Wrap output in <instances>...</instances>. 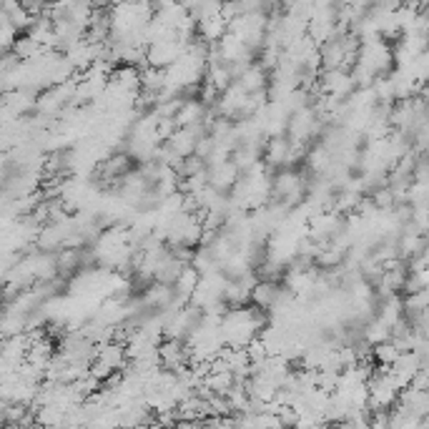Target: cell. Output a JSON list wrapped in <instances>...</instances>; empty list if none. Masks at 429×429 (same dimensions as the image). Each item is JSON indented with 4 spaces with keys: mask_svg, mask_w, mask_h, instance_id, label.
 Masks as SVG:
<instances>
[{
    "mask_svg": "<svg viewBox=\"0 0 429 429\" xmlns=\"http://www.w3.org/2000/svg\"><path fill=\"white\" fill-rule=\"evenodd\" d=\"M234 86L246 96L266 91V68L259 66V63H251V66H248L246 71L234 81Z\"/></svg>",
    "mask_w": 429,
    "mask_h": 429,
    "instance_id": "9c48e42d",
    "label": "cell"
},
{
    "mask_svg": "<svg viewBox=\"0 0 429 429\" xmlns=\"http://www.w3.org/2000/svg\"><path fill=\"white\" fill-rule=\"evenodd\" d=\"M271 193L279 198V204L284 206V209L292 211V206H297L299 201L307 196V183H304V178L299 176L297 171L284 168L279 171L274 176V181H271Z\"/></svg>",
    "mask_w": 429,
    "mask_h": 429,
    "instance_id": "277c9868",
    "label": "cell"
},
{
    "mask_svg": "<svg viewBox=\"0 0 429 429\" xmlns=\"http://www.w3.org/2000/svg\"><path fill=\"white\" fill-rule=\"evenodd\" d=\"M402 319H404L402 302H399L396 297H387V302L382 304V309H379V316H377V321H379L382 326H387V329L391 331Z\"/></svg>",
    "mask_w": 429,
    "mask_h": 429,
    "instance_id": "7c38bea8",
    "label": "cell"
},
{
    "mask_svg": "<svg viewBox=\"0 0 429 429\" xmlns=\"http://www.w3.org/2000/svg\"><path fill=\"white\" fill-rule=\"evenodd\" d=\"M289 154H292V141L286 136H276L266 143L264 166H289Z\"/></svg>",
    "mask_w": 429,
    "mask_h": 429,
    "instance_id": "8fae6325",
    "label": "cell"
},
{
    "mask_svg": "<svg viewBox=\"0 0 429 429\" xmlns=\"http://www.w3.org/2000/svg\"><path fill=\"white\" fill-rule=\"evenodd\" d=\"M0 93H3V83H0Z\"/></svg>",
    "mask_w": 429,
    "mask_h": 429,
    "instance_id": "ac0fdd59",
    "label": "cell"
},
{
    "mask_svg": "<svg viewBox=\"0 0 429 429\" xmlns=\"http://www.w3.org/2000/svg\"><path fill=\"white\" fill-rule=\"evenodd\" d=\"M266 28H269V21H266V13H246V16H239L229 23V30L236 40H241L248 50L253 53V48H259L261 40L266 38Z\"/></svg>",
    "mask_w": 429,
    "mask_h": 429,
    "instance_id": "7a4b0ae2",
    "label": "cell"
},
{
    "mask_svg": "<svg viewBox=\"0 0 429 429\" xmlns=\"http://www.w3.org/2000/svg\"><path fill=\"white\" fill-rule=\"evenodd\" d=\"M131 429H151L149 424H138V427H131Z\"/></svg>",
    "mask_w": 429,
    "mask_h": 429,
    "instance_id": "e0dca14e",
    "label": "cell"
},
{
    "mask_svg": "<svg viewBox=\"0 0 429 429\" xmlns=\"http://www.w3.org/2000/svg\"><path fill=\"white\" fill-rule=\"evenodd\" d=\"M173 429H198V422H186V419H178L173 424Z\"/></svg>",
    "mask_w": 429,
    "mask_h": 429,
    "instance_id": "2e32d148",
    "label": "cell"
},
{
    "mask_svg": "<svg viewBox=\"0 0 429 429\" xmlns=\"http://www.w3.org/2000/svg\"><path fill=\"white\" fill-rule=\"evenodd\" d=\"M198 279H201V276L196 274V269H191V266L186 264L181 274H178V279L173 281V286H171V289H173V294H176V297L183 302V299H191V294L196 292Z\"/></svg>",
    "mask_w": 429,
    "mask_h": 429,
    "instance_id": "4fadbf2b",
    "label": "cell"
},
{
    "mask_svg": "<svg viewBox=\"0 0 429 429\" xmlns=\"http://www.w3.org/2000/svg\"><path fill=\"white\" fill-rule=\"evenodd\" d=\"M279 292H281V286L276 284V281H256V286L251 289V307H256L259 311H269L271 307H274V302H276V297H279Z\"/></svg>",
    "mask_w": 429,
    "mask_h": 429,
    "instance_id": "30bf717a",
    "label": "cell"
},
{
    "mask_svg": "<svg viewBox=\"0 0 429 429\" xmlns=\"http://www.w3.org/2000/svg\"><path fill=\"white\" fill-rule=\"evenodd\" d=\"M264 326H266V314L259 311L256 307L226 309L219 324L221 341L229 349H246L248 341L256 339L264 331Z\"/></svg>",
    "mask_w": 429,
    "mask_h": 429,
    "instance_id": "6da1fadb",
    "label": "cell"
},
{
    "mask_svg": "<svg viewBox=\"0 0 429 429\" xmlns=\"http://www.w3.org/2000/svg\"><path fill=\"white\" fill-rule=\"evenodd\" d=\"M321 91H324L326 98L347 101L357 91V83H354L349 71H341V68L339 71H324V76H321Z\"/></svg>",
    "mask_w": 429,
    "mask_h": 429,
    "instance_id": "5b68a950",
    "label": "cell"
},
{
    "mask_svg": "<svg viewBox=\"0 0 429 429\" xmlns=\"http://www.w3.org/2000/svg\"><path fill=\"white\" fill-rule=\"evenodd\" d=\"M396 407L402 409V412H407L409 417H414V419H427L429 394L427 391H419V389L407 387V389H402L399 391V396H396Z\"/></svg>",
    "mask_w": 429,
    "mask_h": 429,
    "instance_id": "52a82bcc",
    "label": "cell"
},
{
    "mask_svg": "<svg viewBox=\"0 0 429 429\" xmlns=\"http://www.w3.org/2000/svg\"><path fill=\"white\" fill-rule=\"evenodd\" d=\"M159 364L166 372H178L188 364V352L183 341L164 339L159 344Z\"/></svg>",
    "mask_w": 429,
    "mask_h": 429,
    "instance_id": "8992f818",
    "label": "cell"
},
{
    "mask_svg": "<svg viewBox=\"0 0 429 429\" xmlns=\"http://www.w3.org/2000/svg\"><path fill=\"white\" fill-rule=\"evenodd\" d=\"M372 357L379 362V369H389L391 364L399 359V349H396L391 341H382V344H374V349H372Z\"/></svg>",
    "mask_w": 429,
    "mask_h": 429,
    "instance_id": "5bb4252c",
    "label": "cell"
},
{
    "mask_svg": "<svg viewBox=\"0 0 429 429\" xmlns=\"http://www.w3.org/2000/svg\"><path fill=\"white\" fill-rule=\"evenodd\" d=\"M186 48H188L186 40H181L176 33H171V35H166V38L156 40V43L146 45V58H143V61L149 63V68L166 71V68L173 66V63L186 53Z\"/></svg>",
    "mask_w": 429,
    "mask_h": 429,
    "instance_id": "3957f363",
    "label": "cell"
},
{
    "mask_svg": "<svg viewBox=\"0 0 429 429\" xmlns=\"http://www.w3.org/2000/svg\"><path fill=\"white\" fill-rule=\"evenodd\" d=\"M364 341H367L369 347H374V344H382V341H389V329L382 326L379 321H369V326L364 329Z\"/></svg>",
    "mask_w": 429,
    "mask_h": 429,
    "instance_id": "9a60e30c",
    "label": "cell"
},
{
    "mask_svg": "<svg viewBox=\"0 0 429 429\" xmlns=\"http://www.w3.org/2000/svg\"><path fill=\"white\" fill-rule=\"evenodd\" d=\"M206 173H209V186L214 188V191H219V193L231 191L234 183H236L239 176H241V171L236 168V164H234L231 159L224 161V164H219V166H211V168H206Z\"/></svg>",
    "mask_w": 429,
    "mask_h": 429,
    "instance_id": "ba28073f",
    "label": "cell"
}]
</instances>
